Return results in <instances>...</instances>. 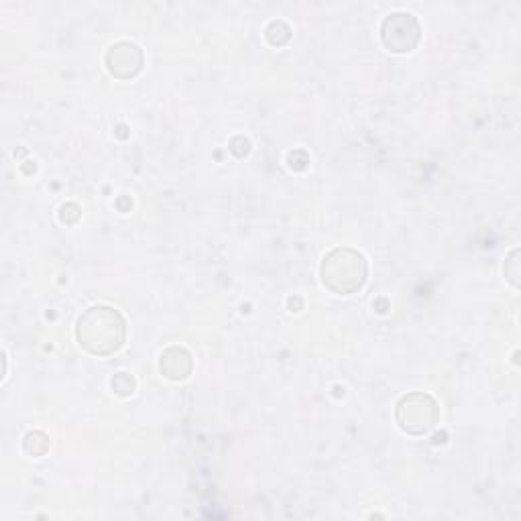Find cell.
Returning <instances> with one entry per match:
<instances>
[{
  "label": "cell",
  "instance_id": "obj_5",
  "mask_svg": "<svg viewBox=\"0 0 521 521\" xmlns=\"http://www.w3.org/2000/svg\"><path fill=\"white\" fill-rule=\"evenodd\" d=\"M143 51L139 45L131 41H121L117 45H112L110 51L106 53V66L112 76H117L121 80L135 78L141 68H143Z\"/></svg>",
  "mask_w": 521,
  "mask_h": 521
},
{
  "label": "cell",
  "instance_id": "obj_4",
  "mask_svg": "<svg viewBox=\"0 0 521 521\" xmlns=\"http://www.w3.org/2000/svg\"><path fill=\"white\" fill-rule=\"evenodd\" d=\"M422 39V27L412 13H391L381 25V41L391 53H410Z\"/></svg>",
  "mask_w": 521,
  "mask_h": 521
},
{
  "label": "cell",
  "instance_id": "obj_8",
  "mask_svg": "<svg viewBox=\"0 0 521 521\" xmlns=\"http://www.w3.org/2000/svg\"><path fill=\"white\" fill-rule=\"evenodd\" d=\"M517 257H519V251L515 249V251L511 253L507 265H505V275H509V281H511L515 287H517V277H519V273H517Z\"/></svg>",
  "mask_w": 521,
  "mask_h": 521
},
{
  "label": "cell",
  "instance_id": "obj_7",
  "mask_svg": "<svg viewBox=\"0 0 521 521\" xmlns=\"http://www.w3.org/2000/svg\"><path fill=\"white\" fill-rule=\"evenodd\" d=\"M135 379L127 373H119L117 377L112 379V391L117 395H123V397H129L135 393Z\"/></svg>",
  "mask_w": 521,
  "mask_h": 521
},
{
  "label": "cell",
  "instance_id": "obj_2",
  "mask_svg": "<svg viewBox=\"0 0 521 521\" xmlns=\"http://www.w3.org/2000/svg\"><path fill=\"white\" fill-rule=\"evenodd\" d=\"M322 281L338 296L359 292L367 281V261L355 249H334L322 263Z\"/></svg>",
  "mask_w": 521,
  "mask_h": 521
},
{
  "label": "cell",
  "instance_id": "obj_1",
  "mask_svg": "<svg viewBox=\"0 0 521 521\" xmlns=\"http://www.w3.org/2000/svg\"><path fill=\"white\" fill-rule=\"evenodd\" d=\"M127 334L125 318L119 310L108 306H94L86 310L76 326V336L82 349L96 357L119 351Z\"/></svg>",
  "mask_w": 521,
  "mask_h": 521
},
{
  "label": "cell",
  "instance_id": "obj_6",
  "mask_svg": "<svg viewBox=\"0 0 521 521\" xmlns=\"http://www.w3.org/2000/svg\"><path fill=\"white\" fill-rule=\"evenodd\" d=\"M192 367H194L192 357L186 349H182V346H171V349H167L161 355V361H159L161 373L171 381L188 379L192 373Z\"/></svg>",
  "mask_w": 521,
  "mask_h": 521
},
{
  "label": "cell",
  "instance_id": "obj_3",
  "mask_svg": "<svg viewBox=\"0 0 521 521\" xmlns=\"http://www.w3.org/2000/svg\"><path fill=\"white\" fill-rule=\"evenodd\" d=\"M438 403L426 393H410L397 403V424L403 432L422 436L438 422Z\"/></svg>",
  "mask_w": 521,
  "mask_h": 521
}]
</instances>
